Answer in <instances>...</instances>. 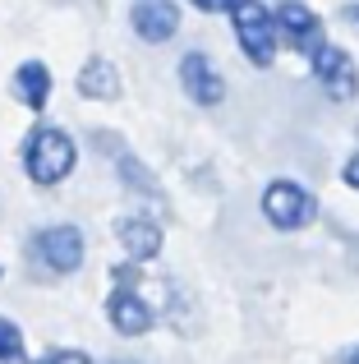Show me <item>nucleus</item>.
I'll use <instances>...</instances> for the list:
<instances>
[{
	"label": "nucleus",
	"instance_id": "4468645a",
	"mask_svg": "<svg viewBox=\"0 0 359 364\" xmlns=\"http://www.w3.org/2000/svg\"><path fill=\"white\" fill-rule=\"evenodd\" d=\"M0 364H28V350H23V332L0 314Z\"/></svg>",
	"mask_w": 359,
	"mask_h": 364
},
{
	"label": "nucleus",
	"instance_id": "6ab92c4d",
	"mask_svg": "<svg viewBox=\"0 0 359 364\" xmlns=\"http://www.w3.org/2000/svg\"><path fill=\"white\" fill-rule=\"evenodd\" d=\"M116 364H134V360H116Z\"/></svg>",
	"mask_w": 359,
	"mask_h": 364
},
{
	"label": "nucleus",
	"instance_id": "423d86ee",
	"mask_svg": "<svg viewBox=\"0 0 359 364\" xmlns=\"http://www.w3.org/2000/svg\"><path fill=\"white\" fill-rule=\"evenodd\" d=\"M180 88L194 107H221L226 102V83H221V70L207 60L203 51H189L180 60Z\"/></svg>",
	"mask_w": 359,
	"mask_h": 364
},
{
	"label": "nucleus",
	"instance_id": "1a4fd4ad",
	"mask_svg": "<svg viewBox=\"0 0 359 364\" xmlns=\"http://www.w3.org/2000/svg\"><path fill=\"white\" fill-rule=\"evenodd\" d=\"M129 28H134L148 46H162L180 33V5H171V0H134Z\"/></svg>",
	"mask_w": 359,
	"mask_h": 364
},
{
	"label": "nucleus",
	"instance_id": "6e6552de",
	"mask_svg": "<svg viewBox=\"0 0 359 364\" xmlns=\"http://www.w3.org/2000/svg\"><path fill=\"white\" fill-rule=\"evenodd\" d=\"M106 318H111V328H116L120 337H143V332L157 323V314H153V304L143 300V291H134V286L120 282L116 291L106 295Z\"/></svg>",
	"mask_w": 359,
	"mask_h": 364
},
{
	"label": "nucleus",
	"instance_id": "0eeeda50",
	"mask_svg": "<svg viewBox=\"0 0 359 364\" xmlns=\"http://www.w3.org/2000/svg\"><path fill=\"white\" fill-rule=\"evenodd\" d=\"M272 23H277V42H286L290 51H314L318 33H323V18H318L304 0H281Z\"/></svg>",
	"mask_w": 359,
	"mask_h": 364
},
{
	"label": "nucleus",
	"instance_id": "f257e3e1",
	"mask_svg": "<svg viewBox=\"0 0 359 364\" xmlns=\"http://www.w3.org/2000/svg\"><path fill=\"white\" fill-rule=\"evenodd\" d=\"M74 166H79V148H74V139L65 129L37 124L23 139V176L33 180V185L51 189V185H60V180H70Z\"/></svg>",
	"mask_w": 359,
	"mask_h": 364
},
{
	"label": "nucleus",
	"instance_id": "f8f14e48",
	"mask_svg": "<svg viewBox=\"0 0 359 364\" xmlns=\"http://www.w3.org/2000/svg\"><path fill=\"white\" fill-rule=\"evenodd\" d=\"M79 92L88 102H116L120 97V74L106 55H92L88 65L79 70Z\"/></svg>",
	"mask_w": 359,
	"mask_h": 364
},
{
	"label": "nucleus",
	"instance_id": "2eb2a0df",
	"mask_svg": "<svg viewBox=\"0 0 359 364\" xmlns=\"http://www.w3.org/2000/svg\"><path fill=\"white\" fill-rule=\"evenodd\" d=\"M189 5L203 9V14H231V9L240 5V0H189Z\"/></svg>",
	"mask_w": 359,
	"mask_h": 364
},
{
	"label": "nucleus",
	"instance_id": "9d476101",
	"mask_svg": "<svg viewBox=\"0 0 359 364\" xmlns=\"http://www.w3.org/2000/svg\"><path fill=\"white\" fill-rule=\"evenodd\" d=\"M116 240L125 245V254L134 258V263H153V258L162 254V226L143 213H125L116 222Z\"/></svg>",
	"mask_w": 359,
	"mask_h": 364
},
{
	"label": "nucleus",
	"instance_id": "aec40b11",
	"mask_svg": "<svg viewBox=\"0 0 359 364\" xmlns=\"http://www.w3.org/2000/svg\"><path fill=\"white\" fill-rule=\"evenodd\" d=\"M0 277H5V267H0Z\"/></svg>",
	"mask_w": 359,
	"mask_h": 364
},
{
	"label": "nucleus",
	"instance_id": "9b49d317",
	"mask_svg": "<svg viewBox=\"0 0 359 364\" xmlns=\"http://www.w3.org/2000/svg\"><path fill=\"white\" fill-rule=\"evenodd\" d=\"M9 92L28 111H46V102H51V70L42 60H23L14 70V79H9Z\"/></svg>",
	"mask_w": 359,
	"mask_h": 364
},
{
	"label": "nucleus",
	"instance_id": "f03ea898",
	"mask_svg": "<svg viewBox=\"0 0 359 364\" xmlns=\"http://www.w3.org/2000/svg\"><path fill=\"white\" fill-rule=\"evenodd\" d=\"M28 263L37 267V272L46 277H70L83 267V258H88V240H83L79 226L70 222H55V226H42V231L28 235Z\"/></svg>",
	"mask_w": 359,
	"mask_h": 364
},
{
	"label": "nucleus",
	"instance_id": "f3484780",
	"mask_svg": "<svg viewBox=\"0 0 359 364\" xmlns=\"http://www.w3.org/2000/svg\"><path fill=\"white\" fill-rule=\"evenodd\" d=\"M46 364H92V360L83 355V350H55V355L46 360Z\"/></svg>",
	"mask_w": 359,
	"mask_h": 364
},
{
	"label": "nucleus",
	"instance_id": "a211bd4d",
	"mask_svg": "<svg viewBox=\"0 0 359 364\" xmlns=\"http://www.w3.org/2000/svg\"><path fill=\"white\" fill-rule=\"evenodd\" d=\"M346 364H359V350H350V355H346Z\"/></svg>",
	"mask_w": 359,
	"mask_h": 364
},
{
	"label": "nucleus",
	"instance_id": "ddd939ff",
	"mask_svg": "<svg viewBox=\"0 0 359 364\" xmlns=\"http://www.w3.org/2000/svg\"><path fill=\"white\" fill-rule=\"evenodd\" d=\"M116 171H120V180L129 185V194H148V198H162V189H157V180H153V171L143 166L138 157H129V152H116Z\"/></svg>",
	"mask_w": 359,
	"mask_h": 364
},
{
	"label": "nucleus",
	"instance_id": "7ed1b4c3",
	"mask_svg": "<svg viewBox=\"0 0 359 364\" xmlns=\"http://www.w3.org/2000/svg\"><path fill=\"white\" fill-rule=\"evenodd\" d=\"M231 23H235V42H240L244 60H253V65L267 70V65L277 60V51H281L272 9L263 5V0H240V5L231 9Z\"/></svg>",
	"mask_w": 359,
	"mask_h": 364
},
{
	"label": "nucleus",
	"instance_id": "39448f33",
	"mask_svg": "<svg viewBox=\"0 0 359 364\" xmlns=\"http://www.w3.org/2000/svg\"><path fill=\"white\" fill-rule=\"evenodd\" d=\"M309 65H314L318 88H323L332 102H350L355 92H359V70H355V60L341 51V46L318 42L314 51H309Z\"/></svg>",
	"mask_w": 359,
	"mask_h": 364
},
{
	"label": "nucleus",
	"instance_id": "dca6fc26",
	"mask_svg": "<svg viewBox=\"0 0 359 364\" xmlns=\"http://www.w3.org/2000/svg\"><path fill=\"white\" fill-rule=\"evenodd\" d=\"M341 180L350 189H359V152H350V157H346V166H341Z\"/></svg>",
	"mask_w": 359,
	"mask_h": 364
},
{
	"label": "nucleus",
	"instance_id": "20e7f679",
	"mask_svg": "<svg viewBox=\"0 0 359 364\" xmlns=\"http://www.w3.org/2000/svg\"><path fill=\"white\" fill-rule=\"evenodd\" d=\"M318 213V198L309 194L299 180H272L263 189V217H267L277 231H304Z\"/></svg>",
	"mask_w": 359,
	"mask_h": 364
}]
</instances>
